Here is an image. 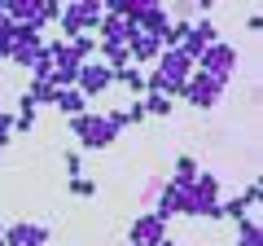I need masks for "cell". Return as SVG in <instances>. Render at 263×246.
Returning <instances> with one entry per match:
<instances>
[{"instance_id": "cell-9", "label": "cell", "mask_w": 263, "mask_h": 246, "mask_svg": "<svg viewBox=\"0 0 263 246\" xmlns=\"http://www.w3.org/2000/svg\"><path fill=\"white\" fill-rule=\"evenodd\" d=\"M167 237V224H162L154 211H136L127 224V246H158Z\"/></svg>"}, {"instance_id": "cell-14", "label": "cell", "mask_w": 263, "mask_h": 246, "mask_svg": "<svg viewBox=\"0 0 263 246\" xmlns=\"http://www.w3.org/2000/svg\"><path fill=\"white\" fill-rule=\"evenodd\" d=\"M114 84L127 88V93L141 101V97H145V71L141 66H123V71H114Z\"/></svg>"}, {"instance_id": "cell-19", "label": "cell", "mask_w": 263, "mask_h": 246, "mask_svg": "<svg viewBox=\"0 0 263 246\" xmlns=\"http://www.w3.org/2000/svg\"><path fill=\"white\" fill-rule=\"evenodd\" d=\"M62 167L70 171V180L84 176V154H79V150H66V154H62Z\"/></svg>"}, {"instance_id": "cell-1", "label": "cell", "mask_w": 263, "mask_h": 246, "mask_svg": "<svg viewBox=\"0 0 263 246\" xmlns=\"http://www.w3.org/2000/svg\"><path fill=\"white\" fill-rule=\"evenodd\" d=\"M70 132L79 136L84 150H110L119 141L123 123H119V110H84V114L70 119Z\"/></svg>"}, {"instance_id": "cell-17", "label": "cell", "mask_w": 263, "mask_h": 246, "mask_svg": "<svg viewBox=\"0 0 263 246\" xmlns=\"http://www.w3.org/2000/svg\"><path fill=\"white\" fill-rule=\"evenodd\" d=\"M66 44L75 48L79 62H92V57H97V36H75V40H66Z\"/></svg>"}, {"instance_id": "cell-22", "label": "cell", "mask_w": 263, "mask_h": 246, "mask_svg": "<svg viewBox=\"0 0 263 246\" xmlns=\"http://www.w3.org/2000/svg\"><path fill=\"white\" fill-rule=\"evenodd\" d=\"M62 18V5H57V0H44V5H40V27H48V22H57Z\"/></svg>"}, {"instance_id": "cell-26", "label": "cell", "mask_w": 263, "mask_h": 246, "mask_svg": "<svg viewBox=\"0 0 263 246\" xmlns=\"http://www.w3.org/2000/svg\"><path fill=\"white\" fill-rule=\"evenodd\" d=\"M0 110H5V106H0Z\"/></svg>"}, {"instance_id": "cell-23", "label": "cell", "mask_w": 263, "mask_h": 246, "mask_svg": "<svg viewBox=\"0 0 263 246\" xmlns=\"http://www.w3.org/2000/svg\"><path fill=\"white\" fill-rule=\"evenodd\" d=\"M158 189H162V180H158V176H154V180H149V185H145V194H141V202H145V211H149V207H154V198H158Z\"/></svg>"}, {"instance_id": "cell-24", "label": "cell", "mask_w": 263, "mask_h": 246, "mask_svg": "<svg viewBox=\"0 0 263 246\" xmlns=\"http://www.w3.org/2000/svg\"><path fill=\"white\" fill-rule=\"evenodd\" d=\"M158 246H180V242H171V237H162V242H158Z\"/></svg>"}, {"instance_id": "cell-16", "label": "cell", "mask_w": 263, "mask_h": 246, "mask_svg": "<svg viewBox=\"0 0 263 246\" xmlns=\"http://www.w3.org/2000/svg\"><path fill=\"white\" fill-rule=\"evenodd\" d=\"M237 246H263V233H259V220L254 216L237 220Z\"/></svg>"}, {"instance_id": "cell-21", "label": "cell", "mask_w": 263, "mask_h": 246, "mask_svg": "<svg viewBox=\"0 0 263 246\" xmlns=\"http://www.w3.org/2000/svg\"><path fill=\"white\" fill-rule=\"evenodd\" d=\"M9 136H13V114H9V110H0V159H5V145H9Z\"/></svg>"}, {"instance_id": "cell-8", "label": "cell", "mask_w": 263, "mask_h": 246, "mask_svg": "<svg viewBox=\"0 0 263 246\" xmlns=\"http://www.w3.org/2000/svg\"><path fill=\"white\" fill-rule=\"evenodd\" d=\"M75 88L88 97V101H92V97H105V93L114 88V71L105 66V62H97V57H92V62H84V66H79Z\"/></svg>"}, {"instance_id": "cell-15", "label": "cell", "mask_w": 263, "mask_h": 246, "mask_svg": "<svg viewBox=\"0 0 263 246\" xmlns=\"http://www.w3.org/2000/svg\"><path fill=\"white\" fill-rule=\"evenodd\" d=\"M141 110H145V119H171V110H176V101L171 97H162V93H145L141 97Z\"/></svg>"}, {"instance_id": "cell-3", "label": "cell", "mask_w": 263, "mask_h": 246, "mask_svg": "<svg viewBox=\"0 0 263 246\" xmlns=\"http://www.w3.org/2000/svg\"><path fill=\"white\" fill-rule=\"evenodd\" d=\"M101 5L97 0H75V5H62V40H75V36H92L97 22H101Z\"/></svg>"}, {"instance_id": "cell-20", "label": "cell", "mask_w": 263, "mask_h": 246, "mask_svg": "<svg viewBox=\"0 0 263 246\" xmlns=\"http://www.w3.org/2000/svg\"><path fill=\"white\" fill-rule=\"evenodd\" d=\"M119 123H123V128H136V123H145V110H141V101H132L127 110H119Z\"/></svg>"}, {"instance_id": "cell-4", "label": "cell", "mask_w": 263, "mask_h": 246, "mask_svg": "<svg viewBox=\"0 0 263 246\" xmlns=\"http://www.w3.org/2000/svg\"><path fill=\"white\" fill-rule=\"evenodd\" d=\"M154 71L162 75V84H167V97L176 101L180 93H184V84H189V75H193V62H189L180 48H162L158 53V62H154Z\"/></svg>"}, {"instance_id": "cell-2", "label": "cell", "mask_w": 263, "mask_h": 246, "mask_svg": "<svg viewBox=\"0 0 263 246\" xmlns=\"http://www.w3.org/2000/svg\"><path fill=\"white\" fill-rule=\"evenodd\" d=\"M202 75H211V79H219V84H228V79L237 75V66H241V53H237L233 44H224V40H215V44H206L202 48V57L193 62Z\"/></svg>"}, {"instance_id": "cell-10", "label": "cell", "mask_w": 263, "mask_h": 246, "mask_svg": "<svg viewBox=\"0 0 263 246\" xmlns=\"http://www.w3.org/2000/svg\"><path fill=\"white\" fill-rule=\"evenodd\" d=\"M254 207H259V180H250L237 198H219V220H246V216H254Z\"/></svg>"}, {"instance_id": "cell-7", "label": "cell", "mask_w": 263, "mask_h": 246, "mask_svg": "<svg viewBox=\"0 0 263 246\" xmlns=\"http://www.w3.org/2000/svg\"><path fill=\"white\" fill-rule=\"evenodd\" d=\"M224 88H228V84H219V79L202 75V71L193 66V75H189V84H184V93H180V97H184L193 110H215L219 97H224Z\"/></svg>"}, {"instance_id": "cell-13", "label": "cell", "mask_w": 263, "mask_h": 246, "mask_svg": "<svg viewBox=\"0 0 263 246\" xmlns=\"http://www.w3.org/2000/svg\"><path fill=\"white\" fill-rule=\"evenodd\" d=\"M197 176H202V163H197L193 154H180V159L171 163V185H180V189H189Z\"/></svg>"}, {"instance_id": "cell-5", "label": "cell", "mask_w": 263, "mask_h": 246, "mask_svg": "<svg viewBox=\"0 0 263 246\" xmlns=\"http://www.w3.org/2000/svg\"><path fill=\"white\" fill-rule=\"evenodd\" d=\"M189 202H193V220H219V176L202 171L189 185Z\"/></svg>"}, {"instance_id": "cell-6", "label": "cell", "mask_w": 263, "mask_h": 246, "mask_svg": "<svg viewBox=\"0 0 263 246\" xmlns=\"http://www.w3.org/2000/svg\"><path fill=\"white\" fill-rule=\"evenodd\" d=\"M40 53H44V31H40V27H13V48H9L5 62L31 71V66L40 62Z\"/></svg>"}, {"instance_id": "cell-11", "label": "cell", "mask_w": 263, "mask_h": 246, "mask_svg": "<svg viewBox=\"0 0 263 246\" xmlns=\"http://www.w3.org/2000/svg\"><path fill=\"white\" fill-rule=\"evenodd\" d=\"M5 246H48V224H35V220L5 224Z\"/></svg>"}, {"instance_id": "cell-25", "label": "cell", "mask_w": 263, "mask_h": 246, "mask_svg": "<svg viewBox=\"0 0 263 246\" xmlns=\"http://www.w3.org/2000/svg\"><path fill=\"white\" fill-rule=\"evenodd\" d=\"M0 246H5V229H0Z\"/></svg>"}, {"instance_id": "cell-18", "label": "cell", "mask_w": 263, "mask_h": 246, "mask_svg": "<svg viewBox=\"0 0 263 246\" xmlns=\"http://www.w3.org/2000/svg\"><path fill=\"white\" fill-rule=\"evenodd\" d=\"M70 194H75V198H97V180L92 176H75L70 180Z\"/></svg>"}, {"instance_id": "cell-12", "label": "cell", "mask_w": 263, "mask_h": 246, "mask_svg": "<svg viewBox=\"0 0 263 246\" xmlns=\"http://www.w3.org/2000/svg\"><path fill=\"white\" fill-rule=\"evenodd\" d=\"M53 106L66 114V119H75V114H84V110H92L88 106V97L79 93V88H57V97H53Z\"/></svg>"}]
</instances>
